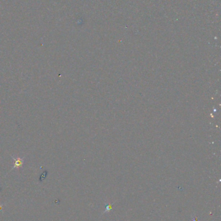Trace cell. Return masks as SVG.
I'll return each instance as SVG.
<instances>
[{"label": "cell", "mask_w": 221, "mask_h": 221, "mask_svg": "<svg viewBox=\"0 0 221 221\" xmlns=\"http://www.w3.org/2000/svg\"><path fill=\"white\" fill-rule=\"evenodd\" d=\"M112 205H113V204H106V210H105V212H103V213H106V212H108V211H110L112 209Z\"/></svg>", "instance_id": "cell-2"}, {"label": "cell", "mask_w": 221, "mask_h": 221, "mask_svg": "<svg viewBox=\"0 0 221 221\" xmlns=\"http://www.w3.org/2000/svg\"><path fill=\"white\" fill-rule=\"evenodd\" d=\"M12 158L14 160V166L13 168H19L20 167H22L23 165L24 164V158H20V157H15L12 156Z\"/></svg>", "instance_id": "cell-1"}]
</instances>
